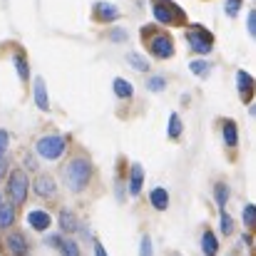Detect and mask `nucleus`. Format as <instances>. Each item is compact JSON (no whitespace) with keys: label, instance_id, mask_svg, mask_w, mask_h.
<instances>
[{"label":"nucleus","instance_id":"29","mask_svg":"<svg viewBox=\"0 0 256 256\" xmlns=\"http://www.w3.org/2000/svg\"><path fill=\"white\" fill-rule=\"evenodd\" d=\"M222 234H234V222L226 212H222Z\"/></svg>","mask_w":256,"mask_h":256},{"label":"nucleus","instance_id":"28","mask_svg":"<svg viewBox=\"0 0 256 256\" xmlns=\"http://www.w3.org/2000/svg\"><path fill=\"white\" fill-rule=\"evenodd\" d=\"M224 10H226V15H229V18H236V15H239V10H242V0H226Z\"/></svg>","mask_w":256,"mask_h":256},{"label":"nucleus","instance_id":"35","mask_svg":"<svg viewBox=\"0 0 256 256\" xmlns=\"http://www.w3.org/2000/svg\"><path fill=\"white\" fill-rule=\"evenodd\" d=\"M94 256H107V252H104V246H102L100 242H94Z\"/></svg>","mask_w":256,"mask_h":256},{"label":"nucleus","instance_id":"4","mask_svg":"<svg viewBox=\"0 0 256 256\" xmlns=\"http://www.w3.org/2000/svg\"><path fill=\"white\" fill-rule=\"evenodd\" d=\"M28 189H30L28 174H25L22 170L12 172L10 179H8V194H10V202H12L15 206L25 204V199H28Z\"/></svg>","mask_w":256,"mask_h":256},{"label":"nucleus","instance_id":"21","mask_svg":"<svg viewBox=\"0 0 256 256\" xmlns=\"http://www.w3.org/2000/svg\"><path fill=\"white\" fill-rule=\"evenodd\" d=\"M189 70H192L196 78H206V75L212 72V65L204 62V60H194V62H189Z\"/></svg>","mask_w":256,"mask_h":256},{"label":"nucleus","instance_id":"6","mask_svg":"<svg viewBox=\"0 0 256 256\" xmlns=\"http://www.w3.org/2000/svg\"><path fill=\"white\" fill-rule=\"evenodd\" d=\"M150 52H152L154 58H160V60L172 58V55H174V42H172V38L164 35V32L154 35V38L150 40Z\"/></svg>","mask_w":256,"mask_h":256},{"label":"nucleus","instance_id":"25","mask_svg":"<svg viewBox=\"0 0 256 256\" xmlns=\"http://www.w3.org/2000/svg\"><path fill=\"white\" fill-rule=\"evenodd\" d=\"M214 194H216V204L224 209V206H226V202H229V194H232V192H229V186H226V184H216V186H214Z\"/></svg>","mask_w":256,"mask_h":256},{"label":"nucleus","instance_id":"1","mask_svg":"<svg viewBox=\"0 0 256 256\" xmlns=\"http://www.w3.org/2000/svg\"><path fill=\"white\" fill-rule=\"evenodd\" d=\"M62 174H65L68 189L80 194V192H85L90 179H92V162L87 157H75L72 162H68V167H65Z\"/></svg>","mask_w":256,"mask_h":256},{"label":"nucleus","instance_id":"37","mask_svg":"<svg viewBox=\"0 0 256 256\" xmlns=\"http://www.w3.org/2000/svg\"><path fill=\"white\" fill-rule=\"evenodd\" d=\"M0 204H2V196H0Z\"/></svg>","mask_w":256,"mask_h":256},{"label":"nucleus","instance_id":"24","mask_svg":"<svg viewBox=\"0 0 256 256\" xmlns=\"http://www.w3.org/2000/svg\"><path fill=\"white\" fill-rule=\"evenodd\" d=\"M244 226H246L249 232H256V206L254 204L244 206Z\"/></svg>","mask_w":256,"mask_h":256},{"label":"nucleus","instance_id":"22","mask_svg":"<svg viewBox=\"0 0 256 256\" xmlns=\"http://www.w3.org/2000/svg\"><path fill=\"white\" fill-rule=\"evenodd\" d=\"M182 120H179V114H172L170 117V130H167V134H170V140H179L182 137Z\"/></svg>","mask_w":256,"mask_h":256},{"label":"nucleus","instance_id":"27","mask_svg":"<svg viewBox=\"0 0 256 256\" xmlns=\"http://www.w3.org/2000/svg\"><path fill=\"white\" fill-rule=\"evenodd\" d=\"M164 87H167V80H164V78H150V80H147V90H150V92H162Z\"/></svg>","mask_w":256,"mask_h":256},{"label":"nucleus","instance_id":"12","mask_svg":"<svg viewBox=\"0 0 256 256\" xmlns=\"http://www.w3.org/2000/svg\"><path fill=\"white\" fill-rule=\"evenodd\" d=\"M150 202H152V206H154V209L167 212V209H170V192H167L164 186H157V189H152Z\"/></svg>","mask_w":256,"mask_h":256},{"label":"nucleus","instance_id":"20","mask_svg":"<svg viewBox=\"0 0 256 256\" xmlns=\"http://www.w3.org/2000/svg\"><path fill=\"white\" fill-rule=\"evenodd\" d=\"M127 62H130L134 70H140V72H150V62H147L142 55H137V52H130V55H127Z\"/></svg>","mask_w":256,"mask_h":256},{"label":"nucleus","instance_id":"11","mask_svg":"<svg viewBox=\"0 0 256 256\" xmlns=\"http://www.w3.org/2000/svg\"><path fill=\"white\" fill-rule=\"evenodd\" d=\"M55 192H58V184H55V179H52V176L40 174V176L35 179V194H38V196L50 199V196H55Z\"/></svg>","mask_w":256,"mask_h":256},{"label":"nucleus","instance_id":"9","mask_svg":"<svg viewBox=\"0 0 256 256\" xmlns=\"http://www.w3.org/2000/svg\"><path fill=\"white\" fill-rule=\"evenodd\" d=\"M28 224L35 229V232H48L50 224H52V216L45 212V209H32L28 214Z\"/></svg>","mask_w":256,"mask_h":256},{"label":"nucleus","instance_id":"5","mask_svg":"<svg viewBox=\"0 0 256 256\" xmlns=\"http://www.w3.org/2000/svg\"><path fill=\"white\" fill-rule=\"evenodd\" d=\"M186 40H189L192 50L199 52V55H209L212 48H214V35H212L206 28H202V25H194V28L186 32Z\"/></svg>","mask_w":256,"mask_h":256},{"label":"nucleus","instance_id":"31","mask_svg":"<svg viewBox=\"0 0 256 256\" xmlns=\"http://www.w3.org/2000/svg\"><path fill=\"white\" fill-rule=\"evenodd\" d=\"M110 40H114V42H124V40H127V30H122V28L112 30V32H110Z\"/></svg>","mask_w":256,"mask_h":256},{"label":"nucleus","instance_id":"16","mask_svg":"<svg viewBox=\"0 0 256 256\" xmlns=\"http://www.w3.org/2000/svg\"><path fill=\"white\" fill-rule=\"evenodd\" d=\"M224 144L226 147H236L239 144V130H236V124L232 120L224 122Z\"/></svg>","mask_w":256,"mask_h":256},{"label":"nucleus","instance_id":"15","mask_svg":"<svg viewBox=\"0 0 256 256\" xmlns=\"http://www.w3.org/2000/svg\"><path fill=\"white\" fill-rule=\"evenodd\" d=\"M202 252H204V256H216L219 242H216L214 232H204V234H202Z\"/></svg>","mask_w":256,"mask_h":256},{"label":"nucleus","instance_id":"36","mask_svg":"<svg viewBox=\"0 0 256 256\" xmlns=\"http://www.w3.org/2000/svg\"><path fill=\"white\" fill-rule=\"evenodd\" d=\"M249 112H252V114L256 117V104H252V107H249Z\"/></svg>","mask_w":256,"mask_h":256},{"label":"nucleus","instance_id":"23","mask_svg":"<svg viewBox=\"0 0 256 256\" xmlns=\"http://www.w3.org/2000/svg\"><path fill=\"white\" fill-rule=\"evenodd\" d=\"M15 68H18L20 80H22V82H28V80H30V68H28V60H25L22 55H15Z\"/></svg>","mask_w":256,"mask_h":256},{"label":"nucleus","instance_id":"32","mask_svg":"<svg viewBox=\"0 0 256 256\" xmlns=\"http://www.w3.org/2000/svg\"><path fill=\"white\" fill-rule=\"evenodd\" d=\"M246 28H249V35L256 40V10L249 12V20H246Z\"/></svg>","mask_w":256,"mask_h":256},{"label":"nucleus","instance_id":"33","mask_svg":"<svg viewBox=\"0 0 256 256\" xmlns=\"http://www.w3.org/2000/svg\"><path fill=\"white\" fill-rule=\"evenodd\" d=\"M8 164H10V162H8V154H5V152H0V179L8 174Z\"/></svg>","mask_w":256,"mask_h":256},{"label":"nucleus","instance_id":"18","mask_svg":"<svg viewBox=\"0 0 256 256\" xmlns=\"http://www.w3.org/2000/svg\"><path fill=\"white\" fill-rule=\"evenodd\" d=\"M15 222V204H0V229L12 226Z\"/></svg>","mask_w":256,"mask_h":256},{"label":"nucleus","instance_id":"10","mask_svg":"<svg viewBox=\"0 0 256 256\" xmlns=\"http://www.w3.org/2000/svg\"><path fill=\"white\" fill-rule=\"evenodd\" d=\"M8 249H10L12 256H28L30 254V244H28L25 234H20V232H15V234L8 236Z\"/></svg>","mask_w":256,"mask_h":256},{"label":"nucleus","instance_id":"7","mask_svg":"<svg viewBox=\"0 0 256 256\" xmlns=\"http://www.w3.org/2000/svg\"><path fill=\"white\" fill-rule=\"evenodd\" d=\"M236 87H239V97H242L244 102H252V100H254L256 82L246 70H239V72H236Z\"/></svg>","mask_w":256,"mask_h":256},{"label":"nucleus","instance_id":"13","mask_svg":"<svg viewBox=\"0 0 256 256\" xmlns=\"http://www.w3.org/2000/svg\"><path fill=\"white\" fill-rule=\"evenodd\" d=\"M142 184H144V170H142V164H134L132 174H130V194L140 196L142 194Z\"/></svg>","mask_w":256,"mask_h":256},{"label":"nucleus","instance_id":"8","mask_svg":"<svg viewBox=\"0 0 256 256\" xmlns=\"http://www.w3.org/2000/svg\"><path fill=\"white\" fill-rule=\"evenodd\" d=\"M94 20L97 22H114L120 18V8L112 2H94Z\"/></svg>","mask_w":256,"mask_h":256},{"label":"nucleus","instance_id":"30","mask_svg":"<svg viewBox=\"0 0 256 256\" xmlns=\"http://www.w3.org/2000/svg\"><path fill=\"white\" fill-rule=\"evenodd\" d=\"M140 256H154V249H152V239H150V236H142Z\"/></svg>","mask_w":256,"mask_h":256},{"label":"nucleus","instance_id":"19","mask_svg":"<svg viewBox=\"0 0 256 256\" xmlns=\"http://www.w3.org/2000/svg\"><path fill=\"white\" fill-rule=\"evenodd\" d=\"M60 226H62V232H68V234H72V232L78 229V219H75V214H72L70 209H62V212H60Z\"/></svg>","mask_w":256,"mask_h":256},{"label":"nucleus","instance_id":"26","mask_svg":"<svg viewBox=\"0 0 256 256\" xmlns=\"http://www.w3.org/2000/svg\"><path fill=\"white\" fill-rule=\"evenodd\" d=\"M58 249H60V252H62L65 256H80V246H78L72 239H62Z\"/></svg>","mask_w":256,"mask_h":256},{"label":"nucleus","instance_id":"2","mask_svg":"<svg viewBox=\"0 0 256 256\" xmlns=\"http://www.w3.org/2000/svg\"><path fill=\"white\" fill-rule=\"evenodd\" d=\"M152 12L154 20H160L162 25H184L186 15L179 5H174L172 0H152Z\"/></svg>","mask_w":256,"mask_h":256},{"label":"nucleus","instance_id":"14","mask_svg":"<svg viewBox=\"0 0 256 256\" xmlns=\"http://www.w3.org/2000/svg\"><path fill=\"white\" fill-rule=\"evenodd\" d=\"M35 104H38L42 112H48V110H50L48 87H45V80H42V78H38V80H35Z\"/></svg>","mask_w":256,"mask_h":256},{"label":"nucleus","instance_id":"17","mask_svg":"<svg viewBox=\"0 0 256 256\" xmlns=\"http://www.w3.org/2000/svg\"><path fill=\"white\" fill-rule=\"evenodd\" d=\"M112 90H114V94H117L120 100H130V97L134 94V87L130 85L127 80H122V78H117V80L112 82Z\"/></svg>","mask_w":256,"mask_h":256},{"label":"nucleus","instance_id":"34","mask_svg":"<svg viewBox=\"0 0 256 256\" xmlns=\"http://www.w3.org/2000/svg\"><path fill=\"white\" fill-rule=\"evenodd\" d=\"M8 142H10V134H8L5 130H0V152L8 150Z\"/></svg>","mask_w":256,"mask_h":256},{"label":"nucleus","instance_id":"3","mask_svg":"<svg viewBox=\"0 0 256 256\" xmlns=\"http://www.w3.org/2000/svg\"><path fill=\"white\" fill-rule=\"evenodd\" d=\"M65 150H68V140L62 134H48V137H42L38 142V154L42 160H50V162L60 160L65 154Z\"/></svg>","mask_w":256,"mask_h":256}]
</instances>
